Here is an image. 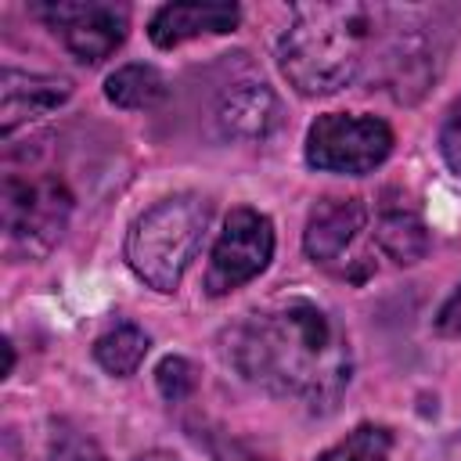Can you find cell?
<instances>
[{
	"label": "cell",
	"instance_id": "cell-1",
	"mask_svg": "<svg viewBox=\"0 0 461 461\" xmlns=\"http://www.w3.org/2000/svg\"><path fill=\"white\" fill-rule=\"evenodd\" d=\"M227 360L245 382L292 396L310 411H331L353 371L342 324L310 299L249 313L227 335Z\"/></svg>",
	"mask_w": 461,
	"mask_h": 461
},
{
	"label": "cell",
	"instance_id": "cell-2",
	"mask_svg": "<svg viewBox=\"0 0 461 461\" xmlns=\"http://www.w3.org/2000/svg\"><path fill=\"white\" fill-rule=\"evenodd\" d=\"M393 7L357 0L295 4L277 43V61L288 83L306 97H324L349 86L371 61Z\"/></svg>",
	"mask_w": 461,
	"mask_h": 461
},
{
	"label": "cell",
	"instance_id": "cell-3",
	"mask_svg": "<svg viewBox=\"0 0 461 461\" xmlns=\"http://www.w3.org/2000/svg\"><path fill=\"white\" fill-rule=\"evenodd\" d=\"M209 216L212 209L202 194H169L155 202L126 234L130 270L155 292H173L205 241Z\"/></svg>",
	"mask_w": 461,
	"mask_h": 461
},
{
	"label": "cell",
	"instance_id": "cell-4",
	"mask_svg": "<svg viewBox=\"0 0 461 461\" xmlns=\"http://www.w3.org/2000/svg\"><path fill=\"white\" fill-rule=\"evenodd\" d=\"M72 216V191L54 173L7 169L0 187L4 252L11 259H43L65 234Z\"/></svg>",
	"mask_w": 461,
	"mask_h": 461
},
{
	"label": "cell",
	"instance_id": "cell-5",
	"mask_svg": "<svg viewBox=\"0 0 461 461\" xmlns=\"http://www.w3.org/2000/svg\"><path fill=\"white\" fill-rule=\"evenodd\" d=\"M389 151H393V130L375 115L328 112L317 115L313 126L306 130V162L321 173L364 176L375 166H382Z\"/></svg>",
	"mask_w": 461,
	"mask_h": 461
},
{
	"label": "cell",
	"instance_id": "cell-6",
	"mask_svg": "<svg viewBox=\"0 0 461 461\" xmlns=\"http://www.w3.org/2000/svg\"><path fill=\"white\" fill-rule=\"evenodd\" d=\"M367 227V205L360 198H321L310 209L303 249L306 256L349 281H364L371 274V259L357 249Z\"/></svg>",
	"mask_w": 461,
	"mask_h": 461
},
{
	"label": "cell",
	"instance_id": "cell-7",
	"mask_svg": "<svg viewBox=\"0 0 461 461\" xmlns=\"http://www.w3.org/2000/svg\"><path fill=\"white\" fill-rule=\"evenodd\" d=\"M378 79L389 86L396 101H414L439 72L436 32L414 11H389L385 32L378 40Z\"/></svg>",
	"mask_w": 461,
	"mask_h": 461
},
{
	"label": "cell",
	"instance_id": "cell-8",
	"mask_svg": "<svg viewBox=\"0 0 461 461\" xmlns=\"http://www.w3.org/2000/svg\"><path fill=\"white\" fill-rule=\"evenodd\" d=\"M274 256V223L256 212V209H230L223 220V230L212 245L209 270H205V292L209 295H227L252 277L267 270Z\"/></svg>",
	"mask_w": 461,
	"mask_h": 461
},
{
	"label": "cell",
	"instance_id": "cell-9",
	"mask_svg": "<svg viewBox=\"0 0 461 461\" xmlns=\"http://www.w3.org/2000/svg\"><path fill=\"white\" fill-rule=\"evenodd\" d=\"M36 14L61 36L68 54L83 65H97L126 40L130 29V7L108 4V0H58L40 4Z\"/></svg>",
	"mask_w": 461,
	"mask_h": 461
},
{
	"label": "cell",
	"instance_id": "cell-10",
	"mask_svg": "<svg viewBox=\"0 0 461 461\" xmlns=\"http://www.w3.org/2000/svg\"><path fill=\"white\" fill-rule=\"evenodd\" d=\"M72 94V83L61 76H36V72H18V68H4L0 79V130L4 137H11L22 122L54 112L58 104H65Z\"/></svg>",
	"mask_w": 461,
	"mask_h": 461
},
{
	"label": "cell",
	"instance_id": "cell-11",
	"mask_svg": "<svg viewBox=\"0 0 461 461\" xmlns=\"http://www.w3.org/2000/svg\"><path fill=\"white\" fill-rule=\"evenodd\" d=\"M281 122V104L267 83H238L216 104V126L227 140H267Z\"/></svg>",
	"mask_w": 461,
	"mask_h": 461
},
{
	"label": "cell",
	"instance_id": "cell-12",
	"mask_svg": "<svg viewBox=\"0 0 461 461\" xmlns=\"http://www.w3.org/2000/svg\"><path fill=\"white\" fill-rule=\"evenodd\" d=\"M241 22L238 4H166L148 22V36L155 47L169 50L194 36H220Z\"/></svg>",
	"mask_w": 461,
	"mask_h": 461
},
{
	"label": "cell",
	"instance_id": "cell-13",
	"mask_svg": "<svg viewBox=\"0 0 461 461\" xmlns=\"http://www.w3.org/2000/svg\"><path fill=\"white\" fill-rule=\"evenodd\" d=\"M375 238H378V249L400 267H411V263L425 259V252H429V227H425L421 212L403 194H393V191L378 202Z\"/></svg>",
	"mask_w": 461,
	"mask_h": 461
},
{
	"label": "cell",
	"instance_id": "cell-14",
	"mask_svg": "<svg viewBox=\"0 0 461 461\" xmlns=\"http://www.w3.org/2000/svg\"><path fill=\"white\" fill-rule=\"evenodd\" d=\"M104 97L119 108H155L166 97V79L151 65H122L104 79Z\"/></svg>",
	"mask_w": 461,
	"mask_h": 461
},
{
	"label": "cell",
	"instance_id": "cell-15",
	"mask_svg": "<svg viewBox=\"0 0 461 461\" xmlns=\"http://www.w3.org/2000/svg\"><path fill=\"white\" fill-rule=\"evenodd\" d=\"M148 346L151 339L137 328V324H115L112 331H104L97 342H94V360L108 371V375H133L140 367V360L148 357Z\"/></svg>",
	"mask_w": 461,
	"mask_h": 461
},
{
	"label": "cell",
	"instance_id": "cell-16",
	"mask_svg": "<svg viewBox=\"0 0 461 461\" xmlns=\"http://www.w3.org/2000/svg\"><path fill=\"white\" fill-rule=\"evenodd\" d=\"M389 450H393L389 429H382V425H357L353 432H346V439L328 447L317 461H389Z\"/></svg>",
	"mask_w": 461,
	"mask_h": 461
},
{
	"label": "cell",
	"instance_id": "cell-17",
	"mask_svg": "<svg viewBox=\"0 0 461 461\" xmlns=\"http://www.w3.org/2000/svg\"><path fill=\"white\" fill-rule=\"evenodd\" d=\"M47 461H108L104 450L97 447L94 436L72 429V425H58L54 436H50V447H47Z\"/></svg>",
	"mask_w": 461,
	"mask_h": 461
},
{
	"label": "cell",
	"instance_id": "cell-18",
	"mask_svg": "<svg viewBox=\"0 0 461 461\" xmlns=\"http://www.w3.org/2000/svg\"><path fill=\"white\" fill-rule=\"evenodd\" d=\"M155 382H158V393L169 400V403H180L184 396H191V389H194V367H191V360H184V357H166L162 364H158V371H155Z\"/></svg>",
	"mask_w": 461,
	"mask_h": 461
},
{
	"label": "cell",
	"instance_id": "cell-19",
	"mask_svg": "<svg viewBox=\"0 0 461 461\" xmlns=\"http://www.w3.org/2000/svg\"><path fill=\"white\" fill-rule=\"evenodd\" d=\"M439 151H443V162L461 173V101L450 104L447 119H443V130H439Z\"/></svg>",
	"mask_w": 461,
	"mask_h": 461
},
{
	"label": "cell",
	"instance_id": "cell-20",
	"mask_svg": "<svg viewBox=\"0 0 461 461\" xmlns=\"http://www.w3.org/2000/svg\"><path fill=\"white\" fill-rule=\"evenodd\" d=\"M436 331H439V335H447V339H461V285H457V288H454V295L439 306Z\"/></svg>",
	"mask_w": 461,
	"mask_h": 461
},
{
	"label": "cell",
	"instance_id": "cell-21",
	"mask_svg": "<svg viewBox=\"0 0 461 461\" xmlns=\"http://www.w3.org/2000/svg\"><path fill=\"white\" fill-rule=\"evenodd\" d=\"M137 461H180V457L169 454V450H148V454H140Z\"/></svg>",
	"mask_w": 461,
	"mask_h": 461
},
{
	"label": "cell",
	"instance_id": "cell-22",
	"mask_svg": "<svg viewBox=\"0 0 461 461\" xmlns=\"http://www.w3.org/2000/svg\"><path fill=\"white\" fill-rule=\"evenodd\" d=\"M216 461H270V457H259V454H245V450H234V454H223Z\"/></svg>",
	"mask_w": 461,
	"mask_h": 461
}]
</instances>
